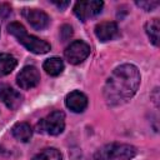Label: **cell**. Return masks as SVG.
Instances as JSON below:
<instances>
[{
	"label": "cell",
	"mask_w": 160,
	"mask_h": 160,
	"mask_svg": "<svg viewBox=\"0 0 160 160\" xmlns=\"http://www.w3.org/2000/svg\"><path fill=\"white\" fill-rule=\"evenodd\" d=\"M18 65L16 59L10 54H0V78L10 74Z\"/></svg>",
	"instance_id": "obj_14"
},
{
	"label": "cell",
	"mask_w": 160,
	"mask_h": 160,
	"mask_svg": "<svg viewBox=\"0 0 160 160\" xmlns=\"http://www.w3.org/2000/svg\"><path fill=\"white\" fill-rule=\"evenodd\" d=\"M104 6L102 1L99 0H88V1H78L74 6L75 15L81 20L86 21L88 19L98 15L101 12V9Z\"/></svg>",
	"instance_id": "obj_6"
},
{
	"label": "cell",
	"mask_w": 160,
	"mask_h": 160,
	"mask_svg": "<svg viewBox=\"0 0 160 160\" xmlns=\"http://www.w3.org/2000/svg\"><path fill=\"white\" fill-rule=\"evenodd\" d=\"M11 134L16 140H19L21 142H28L31 139L32 129L28 122H18L12 126Z\"/></svg>",
	"instance_id": "obj_12"
},
{
	"label": "cell",
	"mask_w": 160,
	"mask_h": 160,
	"mask_svg": "<svg viewBox=\"0 0 160 160\" xmlns=\"http://www.w3.org/2000/svg\"><path fill=\"white\" fill-rule=\"evenodd\" d=\"M65 105L74 112H82L88 106V98L85 94L74 90L65 98Z\"/></svg>",
	"instance_id": "obj_11"
},
{
	"label": "cell",
	"mask_w": 160,
	"mask_h": 160,
	"mask_svg": "<svg viewBox=\"0 0 160 160\" xmlns=\"http://www.w3.org/2000/svg\"><path fill=\"white\" fill-rule=\"evenodd\" d=\"M40 132L49 135H59L65 129V114L62 111H52L46 118L41 119L38 124Z\"/></svg>",
	"instance_id": "obj_4"
},
{
	"label": "cell",
	"mask_w": 160,
	"mask_h": 160,
	"mask_svg": "<svg viewBox=\"0 0 160 160\" xmlns=\"http://www.w3.org/2000/svg\"><path fill=\"white\" fill-rule=\"evenodd\" d=\"M42 68L46 71V74H49L51 76H58L64 70V62L59 58H50L44 62Z\"/></svg>",
	"instance_id": "obj_13"
},
{
	"label": "cell",
	"mask_w": 160,
	"mask_h": 160,
	"mask_svg": "<svg viewBox=\"0 0 160 160\" xmlns=\"http://www.w3.org/2000/svg\"><path fill=\"white\" fill-rule=\"evenodd\" d=\"M89 54L90 46L82 40H75L65 49V58L72 65L81 64L89 56Z\"/></svg>",
	"instance_id": "obj_5"
},
{
	"label": "cell",
	"mask_w": 160,
	"mask_h": 160,
	"mask_svg": "<svg viewBox=\"0 0 160 160\" xmlns=\"http://www.w3.org/2000/svg\"><path fill=\"white\" fill-rule=\"evenodd\" d=\"M145 30H146V34L150 38V41L154 45L158 46L159 45V35H160V22H159V19H152L149 22H146Z\"/></svg>",
	"instance_id": "obj_15"
},
{
	"label": "cell",
	"mask_w": 160,
	"mask_h": 160,
	"mask_svg": "<svg viewBox=\"0 0 160 160\" xmlns=\"http://www.w3.org/2000/svg\"><path fill=\"white\" fill-rule=\"evenodd\" d=\"M136 5L142 8L145 11H151L159 6V1H154V0H151V1H136Z\"/></svg>",
	"instance_id": "obj_17"
},
{
	"label": "cell",
	"mask_w": 160,
	"mask_h": 160,
	"mask_svg": "<svg viewBox=\"0 0 160 160\" xmlns=\"http://www.w3.org/2000/svg\"><path fill=\"white\" fill-rule=\"evenodd\" d=\"M8 30L12 36H15L18 39V41L20 44H22L29 51H31L34 54H46L50 50L49 42L41 40L34 35H29L28 31L25 30V28L20 22L9 24Z\"/></svg>",
	"instance_id": "obj_2"
},
{
	"label": "cell",
	"mask_w": 160,
	"mask_h": 160,
	"mask_svg": "<svg viewBox=\"0 0 160 160\" xmlns=\"http://www.w3.org/2000/svg\"><path fill=\"white\" fill-rule=\"evenodd\" d=\"M136 149L129 144L111 142L101 146L94 155L95 160H130L135 156Z\"/></svg>",
	"instance_id": "obj_3"
},
{
	"label": "cell",
	"mask_w": 160,
	"mask_h": 160,
	"mask_svg": "<svg viewBox=\"0 0 160 160\" xmlns=\"http://www.w3.org/2000/svg\"><path fill=\"white\" fill-rule=\"evenodd\" d=\"M54 4H55L60 10H62V9H65L70 2H69V1H64V2H61V1H60V2H55V1H54Z\"/></svg>",
	"instance_id": "obj_20"
},
{
	"label": "cell",
	"mask_w": 160,
	"mask_h": 160,
	"mask_svg": "<svg viewBox=\"0 0 160 160\" xmlns=\"http://www.w3.org/2000/svg\"><path fill=\"white\" fill-rule=\"evenodd\" d=\"M22 16L28 20V22L32 28H35L38 30L45 29L50 22V18L48 16V14L39 9H24Z\"/></svg>",
	"instance_id": "obj_8"
},
{
	"label": "cell",
	"mask_w": 160,
	"mask_h": 160,
	"mask_svg": "<svg viewBox=\"0 0 160 160\" xmlns=\"http://www.w3.org/2000/svg\"><path fill=\"white\" fill-rule=\"evenodd\" d=\"M72 35V28L70 25H62L60 29V36L62 40H68L70 39Z\"/></svg>",
	"instance_id": "obj_18"
},
{
	"label": "cell",
	"mask_w": 160,
	"mask_h": 160,
	"mask_svg": "<svg viewBox=\"0 0 160 160\" xmlns=\"http://www.w3.org/2000/svg\"><path fill=\"white\" fill-rule=\"evenodd\" d=\"M32 160H62V156L55 148H46L39 154H36Z\"/></svg>",
	"instance_id": "obj_16"
},
{
	"label": "cell",
	"mask_w": 160,
	"mask_h": 160,
	"mask_svg": "<svg viewBox=\"0 0 160 160\" xmlns=\"http://www.w3.org/2000/svg\"><path fill=\"white\" fill-rule=\"evenodd\" d=\"M140 85V72L132 64L118 66L108 78L104 86V98L111 106L121 105L130 100Z\"/></svg>",
	"instance_id": "obj_1"
},
{
	"label": "cell",
	"mask_w": 160,
	"mask_h": 160,
	"mask_svg": "<svg viewBox=\"0 0 160 160\" xmlns=\"http://www.w3.org/2000/svg\"><path fill=\"white\" fill-rule=\"evenodd\" d=\"M40 81V72L35 66H25L16 76V82L21 89L35 88Z\"/></svg>",
	"instance_id": "obj_7"
},
{
	"label": "cell",
	"mask_w": 160,
	"mask_h": 160,
	"mask_svg": "<svg viewBox=\"0 0 160 160\" xmlns=\"http://www.w3.org/2000/svg\"><path fill=\"white\" fill-rule=\"evenodd\" d=\"M0 100L11 110L18 109L21 105L22 98L20 92L14 90L11 86L6 84H0Z\"/></svg>",
	"instance_id": "obj_9"
},
{
	"label": "cell",
	"mask_w": 160,
	"mask_h": 160,
	"mask_svg": "<svg viewBox=\"0 0 160 160\" xmlns=\"http://www.w3.org/2000/svg\"><path fill=\"white\" fill-rule=\"evenodd\" d=\"M118 32L119 29L116 22L114 21H102L95 26V35L102 42L112 40L114 38L118 36Z\"/></svg>",
	"instance_id": "obj_10"
},
{
	"label": "cell",
	"mask_w": 160,
	"mask_h": 160,
	"mask_svg": "<svg viewBox=\"0 0 160 160\" xmlns=\"http://www.w3.org/2000/svg\"><path fill=\"white\" fill-rule=\"evenodd\" d=\"M11 12V8L8 4H0V16L1 18H6L8 15H10Z\"/></svg>",
	"instance_id": "obj_19"
}]
</instances>
